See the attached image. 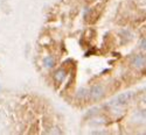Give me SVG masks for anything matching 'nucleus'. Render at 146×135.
<instances>
[{"label":"nucleus","instance_id":"20e7f679","mask_svg":"<svg viewBox=\"0 0 146 135\" xmlns=\"http://www.w3.org/2000/svg\"><path fill=\"white\" fill-rule=\"evenodd\" d=\"M55 78L57 82H62L64 78H66V71L64 70H60L56 72V75H55Z\"/></svg>","mask_w":146,"mask_h":135},{"label":"nucleus","instance_id":"39448f33","mask_svg":"<svg viewBox=\"0 0 146 135\" xmlns=\"http://www.w3.org/2000/svg\"><path fill=\"white\" fill-rule=\"evenodd\" d=\"M43 63H44V65L47 67V68H52L53 65H54V58L53 57H47V58H44V61H43Z\"/></svg>","mask_w":146,"mask_h":135},{"label":"nucleus","instance_id":"423d86ee","mask_svg":"<svg viewBox=\"0 0 146 135\" xmlns=\"http://www.w3.org/2000/svg\"><path fill=\"white\" fill-rule=\"evenodd\" d=\"M87 95H88V90L81 89V90L77 92V98H86Z\"/></svg>","mask_w":146,"mask_h":135},{"label":"nucleus","instance_id":"7ed1b4c3","mask_svg":"<svg viewBox=\"0 0 146 135\" xmlns=\"http://www.w3.org/2000/svg\"><path fill=\"white\" fill-rule=\"evenodd\" d=\"M132 63L136 68H143L145 64V57L143 55H136L132 58Z\"/></svg>","mask_w":146,"mask_h":135},{"label":"nucleus","instance_id":"0eeeda50","mask_svg":"<svg viewBox=\"0 0 146 135\" xmlns=\"http://www.w3.org/2000/svg\"><path fill=\"white\" fill-rule=\"evenodd\" d=\"M140 44H141V48H143V49H145V39H143V40H141V43H140Z\"/></svg>","mask_w":146,"mask_h":135},{"label":"nucleus","instance_id":"f257e3e1","mask_svg":"<svg viewBox=\"0 0 146 135\" xmlns=\"http://www.w3.org/2000/svg\"><path fill=\"white\" fill-rule=\"evenodd\" d=\"M133 97L132 92H125V93H121L119 95H117L113 100H111L110 103L108 104V106H123L125 105L131 98Z\"/></svg>","mask_w":146,"mask_h":135},{"label":"nucleus","instance_id":"f03ea898","mask_svg":"<svg viewBox=\"0 0 146 135\" xmlns=\"http://www.w3.org/2000/svg\"><path fill=\"white\" fill-rule=\"evenodd\" d=\"M88 93L90 94V97L92 99L97 100L104 95V89H103V86H101V85H96V86H94L90 90V92H88Z\"/></svg>","mask_w":146,"mask_h":135}]
</instances>
